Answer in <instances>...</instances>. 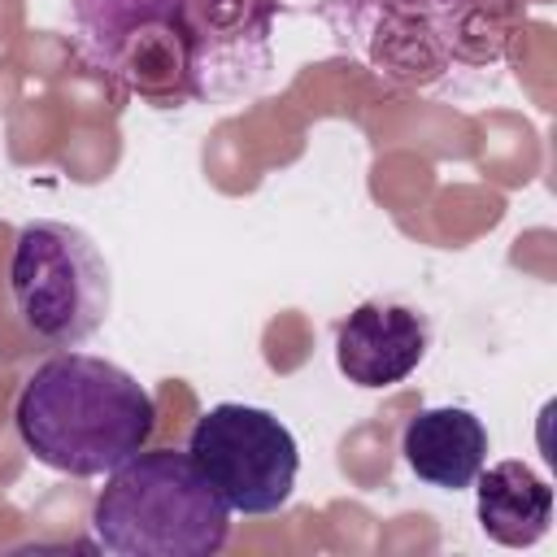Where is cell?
I'll use <instances>...</instances> for the list:
<instances>
[{
    "label": "cell",
    "instance_id": "cell-1",
    "mask_svg": "<svg viewBox=\"0 0 557 557\" xmlns=\"http://www.w3.org/2000/svg\"><path fill=\"white\" fill-rule=\"evenodd\" d=\"M274 13V0H70L83 61L152 109L261 91Z\"/></svg>",
    "mask_w": 557,
    "mask_h": 557
},
{
    "label": "cell",
    "instance_id": "cell-2",
    "mask_svg": "<svg viewBox=\"0 0 557 557\" xmlns=\"http://www.w3.org/2000/svg\"><path fill=\"white\" fill-rule=\"evenodd\" d=\"M322 17L374 78L461 100L513 57L527 0H326Z\"/></svg>",
    "mask_w": 557,
    "mask_h": 557
},
{
    "label": "cell",
    "instance_id": "cell-3",
    "mask_svg": "<svg viewBox=\"0 0 557 557\" xmlns=\"http://www.w3.org/2000/svg\"><path fill=\"white\" fill-rule=\"evenodd\" d=\"M13 426L39 466L91 479L148 448L157 400L131 370L65 348L26 374L13 400Z\"/></svg>",
    "mask_w": 557,
    "mask_h": 557
},
{
    "label": "cell",
    "instance_id": "cell-4",
    "mask_svg": "<svg viewBox=\"0 0 557 557\" xmlns=\"http://www.w3.org/2000/svg\"><path fill=\"white\" fill-rule=\"evenodd\" d=\"M91 535L113 557H213L231 540V509L187 448L135 453L91 505Z\"/></svg>",
    "mask_w": 557,
    "mask_h": 557
},
{
    "label": "cell",
    "instance_id": "cell-5",
    "mask_svg": "<svg viewBox=\"0 0 557 557\" xmlns=\"http://www.w3.org/2000/svg\"><path fill=\"white\" fill-rule=\"evenodd\" d=\"M9 300L39 344L78 348L109 318V261L96 239L70 222H26L9 252Z\"/></svg>",
    "mask_w": 557,
    "mask_h": 557
},
{
    "label": "cell",
    "instance_id": "cell-6",
    "mask_svg": "<svg viewBox=\"0 0 557 557\" xmlns=\"http://www.w3.org/2000/svg\"><path fill=\"white\" fill-rule=\"evenodd\" d=\"M187 457L231 513H278L300 474V448L287 422L261 405L222 400L205 409L187 435Z\"/></svg>",
    "mask_w": 557,
    "mask_h": 557
},
{
    "label": "cell",
    "instance_id": "cell-7",
    "mask_svg": "<svg viewBox=\"0 0 557 557\" xmlns=\"http://www.w3.org/2000/svg\"><path fill=\"white\" fill-rule=\"evenodd\" d=\"M426 344V313L400 300H366L335 326V366L357 387H392L422 366Z\"/></svg>",
    "mask_w": 557,
    "mask_h": 557
},
{
    "label": "cell",
    "instance_id": "cell-8",
    "mask_svg": "<svg viewBox=\"0 0 557 557\" xmlns=\"http://www.w3.org/2000/svg\"><path fill=\"white\" fill-rule=\"evenodd\" d=\"M400 457L422 483L461 492L487 466V426L466 405L418 409L400 431Z\"/></svg>",
    "mask_w": 557,
    "mask_h": 557
},
{
    "label": "cell",
    "instance_id": "cell-9",
    "mask_svg": "<svg viewBox=\"0 0 557 557\" xmlns=\"http://www.w3.org/2000/svg\"><path fill=\"white\" fill-rule=\"evenodd\" d=\"M474 513L487 540L531 548L553 527V487L527 461H496L474 474Z\"/></svg>",
    "mask_w": 557,
    "mask_h": 557
}]
</instances>
